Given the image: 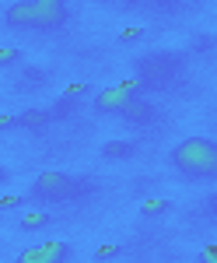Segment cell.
I'll use <instances>...</instances> for the list:
<instances>
[{"label": "cell", "instance_id": "1", "mask_svg": "<svg viewBox=\"0 0 217 263\" xmlns=\"http://www.w3.org/2000/svg\"><path fill=\"white\" fill-rule=\"evenodd\" d=\"M168 165L186 182L217 179V141H210V137H186V141H179L172 147Z\"/></svg>", "mask_w": 217, "mask_h": 263}, {"label": "cell", "instance_id": "2", "mask_svg": "<svg viewBox=\"0 0 217 263\" xmlns=\"http://www.w3.org/2000/svg\"><path fill=\"white\" fill-rule=\"evenodd\" d=\"M84 190H88V186L77 182V176H67V172H39V176L32 179V200H42V203L74 200Z\"/></svg>", "mask_w": 217, "mask_h": 263}, {"label": "cell", "instance_id": "3", "mask_svg": "<svg viewBox=\"0 0 217 263\" xmlns=\"http://www.w3.org/2000/svg\"><path fill=\"white\" fill-rule=\"evenodd\" d=\"M35 7V21H32V32H56L70 21V7L67 0H32Z\"/></svg>", "mask_w": 217, "mask_h": 263}, {"label": "cell", "instance_id": "4", "mask_svg": "<svg viewBox=\"0 0 217 263\" xmlns=\"http://www.w3.org/2000/svg\"><path fill=\"white\" fill-rule=\"evenodd\" d=\"M74 256V246H67V242H39V246H32V249H25L18 260L21 263H63V260H70Z\"/></svg>", "mask_w": 217, "mask_h": 263}, {"label": "cell", "instance_id": "5", "mask_svg": "<svg viewBox=\"0 0 217 263\" xmlns=\"http://www.w3.org/2000/svg\"><path fill=\"white\" fill-rule=\"evenodd\" d=\"M154 116H158V112H154V105L144 99V95H133V99L119 109V120L130 123V126H147V123H154Z\"/></svg>", "mask_w": 217, "mask_h": 263}, {"label": "cell", "instance_id": "6", "mask_svg": "<svg viewBox=\"0 0 217 263\" xmlns=\"http://www.w3.org/2000/svg\"><path fill=\"white\" fill-rule=\"evenodd\" d=\"M130 99H133V91H126L123 84L105 88V91H98V95H95V112H102V116H119V109H123Z\"/></svg>", "mask_w": 217, "mask_h": 263}, {"label": "cell", "instance_id": "7", "mask_svg": "<svg viewBox=\"0 0 217 263\" xmlns=\"http://www.w3.org/2000/svg\"><path fill=\"white\" fill-rule=\"evenodd\" d=\"M32 21H35L32 0H18V4H11V7L4 11V25H7L11 32H32Z\"/></svg>", "mask_w": 217, "mask_h": 263}, {"label": "cell", "instance_id": "8", "mask_svg": "<svg viewBox=\"0 0 217 263\" xmlns=\"http://www.w3.org/2000/svg\"><path fill=\"white\" fill-rule=\"evenodd\" d=\"M49 123H53V109H28V112L14 116V126H21V130H46Z\"/></svg>", "mask_w": 217, "mask_h": 263}, {"label": "cell", "instance_id": "9", "mask_svg": "<svg viewBox=\"0 0 217 263\" xmlns=\"http://www.w3.org/2000/svg\"><path fill=\"white\" fill-rule=\"evenodd\" d=\"M137 155V144L133 141H109L105 147H102V158H109V162H116V158H133Z\"/></svg>", "mask_w": 217, "mask_h": 263}, {"label": "cell", "instance_id": "10", "mask_svg": "<svg viewBox=\"0 0 217 263\" xmlns=\"http://www.w3.org/2000/svg\"><path fill=\"white\" fill-rule=\"evenodd\" d=\"M46 224H53V214H49V211H28V214L18 221V228L21 232H39V228H46Z\"/></svg>", "mask_w": 217, "mask_h": 263}, {"label": "cell", "instance_id": "11", "mask_svg": "<svg viewBox=\"0 0 217 263\" xmlns=\"http://www.w3.org/2000/svg\"><path fill=\"white\" fill-rule=\"evenodd\" d=\"M168 207H172L168 200H144V207H140V214H144V218H161V214H165Z\"/></svg>", "mask_w": 217, "mask_h": 263}, {"label": "cell", "instance_id": "12", "mask_svg": "<svg viewBox=\"0 0 217 263\" xmlns=\"http://www.w3.org/2000/svg\"><path fill=\"white\" fill-rule=\"evenodd\" d=\"M18 60H21L18 49H0V67H4V63H18Z\"/></svg>", "mask_w": 217, "mask_h": 263}, {"label": "cell", "instance_id": "13", "mask_svg": "<svg viewBox=\"0 0 217 263\" xmlns=\"http://www.w3.org/2000/svg\"><path fill=\"white\" fill-rule=\"evenodd\" d=\"M21 197H4V200H0V211H11V207H21Z\"/></svg>", "mask_w": 217, "mask_h": 263}, {"label": "cell", "instance_id": "14", "mask_svg": "<svg viewBox=\"0 0 217 263\" xmlns=\"http://www.w3.org/2000/svg\"><path fill=\"white\" fill-rule=\"evenodd\" d=\"M105 256H119V246H105V249H98V260H105Z\"/></svg>", "mask_w": 217, "mask_h": 263}, {"label": "cell", "instance_id": "15", "mask_svg": "<svg viewBox=\"0 0 217 263\" xmlns=\"http://www.w3.org/2000/svg\"><path fill=\"white\" fill-rule=\"evenodd\" d=\"M11 126H14V116H11V112H7V116H0V130H11Z\"/></svg>", "mask_w": 217, "mask_h": 263}, {"label": "cell", "instance_id": "16", "mask_svg": "<svg viewBox=\"0 0 217 263\" xmlns=\"http://www.w3.org/2000/svg\"><path fill=\"white\" fill-rule=\"evenodd\" d=\"M203 260H217V246H210V249H203Z\"/></svg>", "mask_w": 217, "mask_h": 263}, {"label": "cell", "instance_id": "17", "mask_svg": "<svg viewBox=\"0 0 217 263\" xmlns=\"http://www.w3.org/2000/svg\"><path fill=\"white\" fill-rule=\"evenodd\" d=\"M207 207H210V214H214V218H217V193H214V197H210V200H207Z\"/></svg>", "mask_w": 217, "mask_h": 263}, {"label": "cell", "instance_id": "18", "mask_svg": "<svg viewBox=\"0 0 217 263\" xmlns=\"http://www.w3.org/2000/svg\"><path fill=\"white\" fill-rule=\"evenodd\" d=\"M7 179H11V172H7V168L0 165V182H7Z\"/></svg>", "mask_w": 217, "mask_h": 263}]
</instances>
